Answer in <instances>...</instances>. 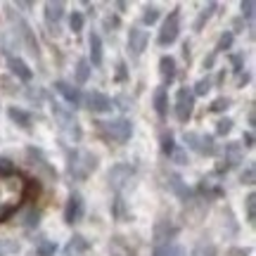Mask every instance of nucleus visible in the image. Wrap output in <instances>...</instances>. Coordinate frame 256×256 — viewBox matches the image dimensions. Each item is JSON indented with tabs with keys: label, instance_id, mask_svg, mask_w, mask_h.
I'll list each match as a JSON object with an SVG mask.
<instances>
[{
	"label": "nucleus",
	"instance_id": "nucleus-33",
	"mask_svg": "<svg viewBox=\"0 0 256 256\" xmlns=\"http://www.w3.org/2000/svg\"><path fill=\"white\" fill-rule=\"evenodd\" d=\"M230 130H232V119H220L218 124H216V133H218V136H226Z\"/></svg>",
	"mask_w": 256,
	"mask_h": 256
},
{
	"label": "nucleus",
	"instance_id": "nucleus-21",
	"mask_svg": "<svg viewBox=\"0 0 256 256\" xmlns=\"http://www.w3.org/2000/svg\"><path fill=\"white\" fill-rule=\"evenodd\" d=\"M168 188H171L180 200H188V197H190V190H188V185L183 183V178H180V176H176V174L168 176Z\"/></svg>",
	"mask_w": 256,
	"mask_h": 256
},
{
	"label": "nucleus",
	"instance_id": "nucleus-35",
	"mask_svg": "<svg viewBox=\"0 0 256 256\" xmlns=\"http://www.w3.org/2000/svg\"><path fill=\"white\" fill-rule=\"evenodd\" d=\"M228 107H230V100H228V98H218V100L211 102L209 110L211 112H223V110H228Z\"/></svg>",
	"mask_w": 256,
	"mask_h": 256
},
{
	"label": "nucleus",
	"instance_id": "nucleus-3",
	"mask_svg": "<svg viewBox=\"0 0 256 256\" xmlns=\"http://www.w3.org/2000/svg\"><path fill=\"white\" fill-rule=\"evenodd\" d=\"M52 116H55V121L60 124L64 133H69L74 140H81V126H78V121H76V116H74V112L69 107H64L60 102H52Z\"/></svg>",
	"mask_w": 256,
	"mask_h": 256
},
{
	"label": "nucleus",
	"instance_id": "nucleus-19",
	"mask_svg": "<svg viewBox=\"0 0 256 256\" xmlns=\"http://www.w3.org/2000/svg\"><path fill=\"white\" fill-rule=\"evenodd\" d=\"M154 110L159 116H166V114H168V92H166L164 86L154 90Z\"/></svg>",
	"mask_w": 256,
	"mask_h": 256
},
{
	"label": "nucleus",
	"instance_id": "nucleus-27",
	"mask_svg": "<svg viewBox=\"0 0 256 256\" xmlns=\"http://www.w3.org/2000/svg\"><path fill=\"white\" fill-rule=\"evenodd\" d=\"M156 19H159V10H156L154 5H147V8H145V14H142V22L152 26V24H156Z\"/></svg>",
	"mask_w": 256,
	"mask_h": 256
},
{
	"label": "nucleus",
	"instance_id": "nucleus-18",
	"mask_svg": "<svg viewBox=\"0 0 256 256\" xmlns=\"http://www.w3.org/2000/svg\"><path fill=\"white\" fill-rule=\"evenodd\" d=\"M242 156H244L242 145H238V142H228V145H226V164H228L230 168L238 166L240 162H242Z\"/></svg>",
	"mask_w": 256,
	"mask_h": 256
},
{
	"label": "nucleus",
	"instance_id": "nucleus-20",
	"mask_svg": "<svg viewBox=\"0 0 256 256\" xmlns=\"http://www.w3.org/2000/svg\"><path fill=\"white\" fill-rule=\"evenodd\" d=\"M90 62L92 66H100L102 64V38L98 34H90Z\"/></svg>",
	"mask_w": 256,
	"mask_h": 256
},
{
	"label": "nucleus",
	"instance_id": "nucleus-28",
	"mask_svg": "<svg viewBox=\"0 0 256 256\" xmlns=\"http://www.w3.org/2000/svg\"><path fill=\"white\" fill-rule=\"evenodd\" d=\"M83 14L81 12H72V17H69V26H72L74 34H78V31H83Z\"/></svg>",
	"mask_w": 256,
	"mask_h": 256
},
{
	"label": "nucleus",
	"instance_id": "nucleus-4",
	"mask_svg": "<svg viewBox=\"0 0 256 256\" xmlns=\"http://www.w3.org/2000/svg\"><path fill=\"white\" fill-rule=\"evenodd\" d=\"M178 34H180V10H174V12L166 17L164 26H162L159 36H156V43H159V46H164V48L171 46V43H176Z\"/></svg>",
	"mask_w": 256,
	"mask_h": 256
},
{
	"label": "nucleus",
	"instance_id": "nucleus-41",
	"mask_svg": "<svg viewBox=\"0 0 256 256\" xmlns=\"http://www.w3.org/2000/svg\"><path fill=\"white\" fill-rule=\"evenodd\" d=\"M232 64H235V72L242 69V57H232Z\"/></svg>",
	"mask_w": 256,
	"mask_h": 256
},
{
	"label": "nucleus",
	"instance_id": "nucleus-16",
	"mask_svg": "<svg viewBox=\"0 0 256 256\" xmlns=\"http://www.w3.org/2000/svg\"><path fill=\"white\" fill-rule=\"evenodd\" d=\"M62 17H64V2H46V19H48V24H55V28H57V24L62 22Z\"/></svg>",
	"mask_w": 256,
	"mask_h": 256
},
{
	"label": "nucleus",
	"instance_id": "nucleus-5",
	"mask_svg": "<svg viewBox=\"0 0 256 256\" xmlns=\"http://www.w3.org/2000/svg\"><path fill=\"white\" fill-rule=\"evenodd\" d=\"M185 145L190 147V150H194L197 154H204V156H214L216 154V145H214V138L211 136H204V133H188L185 130Z\"/></svg>",
	"mask_w": 256,
	"mask_h": 256
},
{
	"label": "nucleus",
	"instance_id": "nucleus-25",
	"mask_svg": "<svg viewBox=\"0 0 256 256\" xmlns=\"http://www.w3.org/2000/svg\"><path fill=\"white\" fill-rule=\"evenodd\" d=\"M192 256H218V252H216V247H214V244L202 242V244H197V247H194Z\"/></svg>",
	"mask_w": 256,
	"mask_h": 256
},
{
	"label": "nucleus",
	"instance_id": "nucleus-17",
	"mask_svg": "<svg viewBox=\"0 0 256 256\" xmlns=\"http://www.w3.org/2000/svg\"><path fill=\"white\" fill-rule=\"evenodd\" d=\"M90 249V242L83 238V235H74L72 240H69V244H66V256H72V254H86Z\"/></svg>",
	"mask_w": 256,
	"mask_h": 256
},
{
	"label": "nucleus",
	"instance_id": "nucleus-39",
	"mask_svg": "<svg viewBox=\"0 0 256 256\" xmlns=\"http://www.w3.org/2000/svg\"><path fill=\"white\" fill-rule=\"evenodd\" d=\"M116 69H119V72H116V81H126V64L121 62Z\"/></svg>",
	"mask_w": 256,
	"mask_h": 256
},
{
	"label": "nucleus",
	"instance_id": "nucleus-26",
	"mask_svg": "<svg viewBox=\"0 0 256 256\" xmlns=\"http://www.w3.org/2000/svg\"><path fill=\"white\" fill-rule=\"evenodd\" d=\"M55 249H57V244L52 242V240H43V242L36 247V252H38V256H52L55 254Z\"/></svg>",
	"mask_w": 256,
	"mask_h": 256
},
{
	"label": "nucleus",
	"instance_id": "nucleus-23",
	"mask_svg": "<svg viewBox=\"0 0 256 256\" xmlns=\"http://www.w3.org/2000/svg\"><path fill=\"white\" fill-rule=\"evenodd\" d=\"M88 76H90V62L88 60H78V64H76V83L83 86L88 81Z\"/></svg>",
	"mask_w": 256,
	"mask_h": 256
},
{
	"label": "nucleus",
	"instance_id": "nucleus-22",
	"mask_svg": "<svg viewBox=\"0 0 256 256\" xmlns=\"http://www.w3.org/2000/svg\"><path fill=\"white\" fill-rule=\"evenodd\" d=\"M152 256H185V249L180 247V244H162V247L154 249V254Z\"/></svg>",
	"mask_w": 256,
	"mask_h": 256
},
{
	"label": "nucleus",
	"instance_id": "nucleus-14",
	"mask_svg": "<svg viewBox=\"0 0 256 256\" xmlns=\"http://www.w3.org/2000/svg\"><path fill=\"white\" fill-rule=\"evenodd\" d=\"M159 74H162V78H164L166 86L176 81V60L174 57L164 55L162 60H159Z\"/></svg>",
	"mask_w": 256,
	"mask_h": 256
},
{
	"label": "nucleus",
	"instance_id": "nucleus-11",
	"mask_svg": "<svg viewBox=\"0 0 256 256\" xmlns=\"http://www.w3.org/2000/svg\"><path fill=\"white\" fill-rule=\"evenodd\" d=\"M136 174V168L128 164H116L114 168L110 171V183L116 188V190H121L124 188V183H128L130 180V176Z\"/></svg>",
	"mask_w": 256,
	"mask_h": 256
},
{
	"label": "nucleus",
	"instance_id": "nucleus-34",
	"mask_svg": "<svg viewBox=\"0 0 256 256\" xmlns=\"http://www.w3.org/2000/svg\"><path fill=\"white\" fill-rule=\"evenodd\" d=\"M162 150H164V154H166V156L174 154V150H176L174 138H171V136H164V138H162Z\"/></svg>",
	"mask_w": 256,
	"mask_h": 256
},
{
	"label": "nucleus",
	"instance_id": "nucleus-7",
	"mask_svg": "<svg viewBox=\"0 0 256 256\" xmlns=\"http://www.w3.org/2000/svg\"><path fill=\"white\" fill-rule=\"evenodd\" d=\"M83 218V200L78 192H74L69 194V200H66V206H64V220L66 223H78Z\"/></svg>",
	"mask_w": 256,
	"mask_h": 256
},
{
	"label": "nucleus",
	"instance_id": "nucleus-40",
	"mask_svg": "<svg viewBox=\"0 0 256 256\" xmlns=\"http://www.w3.org/2000/svg\"><path fill=\"white\" fill-rule=\"evenodd\" d=\"M242 140H244V147H254V136H252V133H244Z\"/></svg>",
	"mask_w": 256,
	"mask_h": 256
},
{
	"label": "nucleus",
	"instance_id": "nucleus-32",
	"mask_svg": "<svg viewBox=\"0 0 256 256\" xmlns=\"http://www.w3.org/2000/svg\"><path fill=\"white\" fill-rule=\"evenodd\" d=\"M214 10H216V2H209V8H206V10H204V12L200 14V19H197L194 28H202V24H204V22H206V19H209L211 14H214Z\"/></svg>",
	"mask_w": 256,
	"mask_h": 256
},
{
	"label": "nucleus",
	"instance_id": "nucleus-10",
	"mask_svg": "<svg viewBox=\"0 0 256 256\" xmlns=\"http://www.w3.org/2000/svg\"><path fill=\"white\" fill-rule=\"evenodd\" d=\"M86 107L90 112H110V110H114V102H112V98H107L104 92H100V90H92V92H88L86 95Z\"/></svg>",
	"mask_w": 256,
	"mask_h": 256
},
{
	"label": "nucleus",
	"instance_id": "nucleus-29",
	"mask_svg": "<svg viewBox=\"0 0 256 256\" xmlns=\"http://www.w3.org/2000/svg\"><path fill=\"white\" fill-rule=\"evenodd\" d=\"M209 90H211V78L206 76V78L197 81V86H194V92H192V95H206Z\"/></svg>",
	"mask_w": 256,
	"mask_h": 256
},
{
	"label": "nucleus",
	"instance_id": "nucleus-1",
	"mask_svg": "<svg viewBox=\"0 0 256 256\" xmlns=\"http://www.w3.org/2000/svg\"><path fill=\"white\" fill-rule=\"evenodd\" d=\"M98 168V156L88 152V150H74L69 152V164H66V171L74 180H86L88 176Z\"/></svg>",
	"mask_w": 256,
	"mask_h": 256
},
{
	"label": "nucleus",
	"instance_id": "nucleus-15",
	"mask_svg": "<svg viewBox=\"0 0 256 256\" xmlns=\"http://www.w3.org/2000/svg\"><path fill=\"white\" fill-rule=\"evenodd\" d=\"M10 119L14 121L19 128H24V130H31V124H34V119H31V114L24 110H19V107H10L8 110Z\"/></svg>",
	"mask_w": 256,
	"mask_h": 256
},
{
	"label": "nucleus",
	"instance_id": "nucleus-31",
	"mask_svg": "<svg viewBox=\"0 0 256 256\" xmlns=\"http://www.w3.org/2000/svg\"><path fill=\"white\" fill-rule=\"evenodd\" d=\"M230 46H232V34H230V31H226V34L220 36L218 46H216V52H223V50H228Z\"/></svg>",
	"mask_w": 256,
	"mask_h": 256
},
{
	"label": "nucleus",
	"instance_id": "nucleus-6",
	"mask_svg": "<svg viewBox=\"0 0 256 256\" xmlns=\"http://www.w3.org/2000/svg\"><path fill=\"white\" fill-rule=\"evenodd\" d=\"M192 110H194V95L190 88H180L176 92V119L180 124H188L192 116Z\"/></svg>",
	"mask_w": 256,
	"mask_h": 256
},
{
	"label": "nucleus",
	"instance_id": "nucleus-13",
	"mask_svg": "<svg viewBox=\"0 0 256 256\" xmlns=\"http://www.w3.org/2000/svg\"><path fill=\"white\" fill-rule=\"evenodd\" d=\"M178 235V226H171L168 220H159L154 226V242L156 244H162V242H166V240H171ZM168 244V242H166Z\"/></svg>",
	"mask_w": 256,
	"mask_h": 256
},
{
	"label": "nucleus",
	"instance_id": "nucleus-24",
	"mask_svg": "<svg viewBox=\"0 0 256 256\" xmlns=\"http://www.w3.org/2000/svg\"><path fill=\"white\" fill-rule=\"evenodd\" d=\"M244 206H247V220H249V223H254V218H256V194H254V192H249V194H247Z\"/></svg>",
	"mask_w": 256,
	"mask_h": 256
},
{
	"label": "nucleus",
	"instance_id": "nucleus-37",
	"mask_svg": "<svg viewBox=\"0 0 256 256\" xmlns=\"http://www.w3.org/2000/svg\"><path fill=\"white\" fill-rule=\"evenodd\" d=\"M171 159H174V162H178V164H183L185 159H188V154H185L183 150H178V147H176V150H174V154H171Z\"/></svg>",
	"mask_w": 256,
	"mask_h": 256
},
{
	"label": "nucleus",
	"instance_id": "nucleus-42",
	"mask_svg": "<svg viewBox=\"0 0 256 256\" xmlns=\"http://www.w3.org/2000/svg\"><path fill=\"white\" fill-rule=\"evenodd\" d=\"M0 256H5V254H2V252H0Z\"/></svg>",
	"mask_w": 256,
	"mask_h": 256
},
{
	"label": "nucleus",
	"instance_id": "nucleus-36",
	"mask_svg": "<svg viewBox=\"0 0 256 256\" xmlns=\"http://www.w3.org/2000/svg\"><path fill=\"white\" fill-rule=\"evenodd\" d=\"M240 8H242V14H244V17H247V19H252V17H254V10H256L254 0H244V2H242Z\"/></svg>",
	"mask_w": 256,
	"mask_h": 256
},
{
	"label": "nucleus",
	"instance_id": "nucleus-12",
	"mask_svg": "<svg viewBox=\"0 0 256 256\" xmlns=\"http://www.w3.org/2000/svg\"><path fill=\"white\" fill-rule=\"evenodd\" d=\"M8 66L12 69V74L17 76L19 81L28 83L31 78H34V72L28 69V64L24 62V60H19V57H8Z\"/></svg>",
	"mask_w": 256,
	"mask_h": 256
},
{
	"label": "nucleus",
	"instance_id": "nucleus-38",
	"mask_svg": "<svg viewBox=\"0 0 256 256\" xmlns=\"http://www.w3.org/2000/svg\"><path fill=\"white\" fill-rule=\"evenodd\" d=\"M119 26V17H107L104 19V28H116Z\"/></svg>",
	"mask_w": 256,
	"mask_h": 256
},
{
	"label": "nucleus",
	"instance_id": "nucleus-2",
	"mask_svg": "<svg viewBox=\"0 0 256 256\" xmlns=\"http://www.w3.org/2000/svg\"><path fill=\"white\" fill-rule=\"evenodd\" d=\"M104 136L114 140V142H128L133 136V124L128 119H112V121H100L98 124Z\"/></svg>",
	"mask_w": 256,
	"mask_h": 256
},
{
	"label": "nucleus",
	"instance_id": "nucleus-8",
	"mask_svg": "<svg viewBox=\"0 0 256 256\" xmlns=\"http://www.w3.org/2000/svg\"><path fill=\"white\" fill-rule=\"evenodd\" d=\"M55 90L62 95L64 100H66V104H69V110H76V107H81V102H83V98H81V90L78 88H74L72 83H66V81H57L55 83Z\"/></svg>",
	"mask_w": 256,
	"mask_h": 256
},
{
	"label": "nucleus",
	"instance_id": "nucleus-9",
	"mask_svg": "<svg viewBox=\"0 0 256 256\" xmlns=\"http://www.w3.org/2000/svg\"><path fill=\"white\" fill-rule=\"evenodd\" d=\"M147 40H150V34L142 31V28L133 26L130 31H128V50L133 52V57L142 55V50L147 48Z\"/></svg>",
	"mask_w": 256,
	"mask_h": 256
},
{
	"label": "nucleus",
	"instance_id": "nucleus-30",
	"mask_svg": "<svg viewBox=\"0 0 256 256\" xmlns=\"http://www.w3.org/2000/svg\"><path fill=\"white\" fill-rule=\"evenodd\" d=\"M240 180H242V183H247V185H254V180H256L254 164H247V168H244V171H242V176H240Z\"/></svg>",
	"mask_w": 256,
	"mask_h": 256
}]
</instances>
